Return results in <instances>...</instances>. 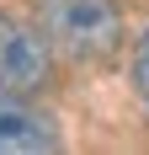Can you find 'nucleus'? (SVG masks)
Returning <instances> with one entry per match:
<instances>
[{"instance_id": "obj_1", "label": "nucleus", "mask_w": 149, "mask_h": 155, "mask_svg": "<svg viewBox=\"0 0 149 155\" xmlns=\"http://www.w3.org/2000/svg\"><path fill=\"white\" fill-rule=\"evenodd\" d=\"M37 27L59 54L80 64L112 59L122 43V11L112 0H37Z\"/></svg>"}, {"instance_id": "obj_3", "label": "nucleus", "mask_w": 149, "mask_h": 155, "mask_svg": "<svg viewBox=\"0 0 149 155\" xmlns=\"http://www.w3.org/2000/svg\"><path fill=\"white\" fill-rule=\"evenodd\" d=\"M43 150H59L53 123L21 96L0 91V155H43Z\"/></svg>"}, {"instance_id": "obj_2", "label": "nucleus", "mask_w": 149, "mask_h": 155, "mask_svg": "<svg viewBox=\"0 0 149 155\" xmlns=\"http://www.w3.org/2000/svg\"><path fill=\"white\" fill-rule=\"evenodd\" d=\"M48 32L43 27H27L16 16H0V91L11 96H32L48 86Z\"/></svg>"}, {"instance_id": "obj_4", "label": "nucleus", "mask_w": 149, "mask_h": 155, "mask_svg": "<svg viewBox=\"0 0 149 155\" xmlns=\"http://www.w3.org/2000/svg\"><path fill=\"white\" fill-rule=\"evenodd\" d=\"M133 91H138V102L149 107V27L138 32V43H133Z\"/></svg>"}]
</instances>
